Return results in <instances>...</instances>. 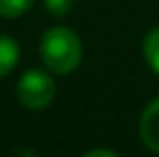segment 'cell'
Masks as SVG:
<instances>
[{
  "mask_svg": "<svg viewBox=\"0 0 159 157\" xmlns=\"http://www.w3.org/2000/svg\"><path fill=\"white\" fill-rule=\"evenodd\" d=\"M34 0H0V15L2 17H20L32 7Z\"/></svg>",
  "mask_w": 159,
  "mask_h": 157,
  "instance_id": "8992f818",
  "label": "cell"
},
{
  "mask_svg": "<svg viewBox=\"0 0 159 157\" xmlns=\"http://www.w3.org/2000/svg\"><path fill=\"white\" fill-rule=\"evenodd\" d=\"M17 58H20V48L15 39L0 35V78L13 71V67L17 65Z\"/></svg>",
  "mask_w": 159,
  "mask_h": 157,
  "instance_id": "277c9868",
  "label": "cell"
},
{
  "mask_svg": "<svg viewBox=\"0 0 159 157\" xmlns=\"http://www.w3.org/2000/svg\"><path fill=\"white\" fill-rule=\"evenodd\" d=\"M84 157H118V155H116V153H112V151H107V149H95V151L86 153Z\"/></svg>",
  "mask_w": 159,
  "mask_h": 157,
  "instance_id": "ba28073f",
  "label": "cell"
},
{
  "mask_svg": "<svg viewBox=\"0 0 159 157\" xmlns=\"http://www.w3.org/2000/svg\"><path fill=\"white\" fill-rule=\"evenodd\" d=\"M56 95V84L52 76H48L41 69L26 71L17 82V97L24 108L28 110H43L52 104Z\"/></svg>",
  "mask_w": 159,
  "mask_h": 157,
  "instance_id": "7a4b0ae2",
  "label": "cell"
},
{
  "mask_svg": "<svg viewBox=\"0 0 159 157\" xmlns=\"http://www.w3.org/2000/svg\"><path fill=\"white\" fill-rule=\"evenodd\" d=\"M144 56L151 65V69L159 73V28H153L144 39Z\"/></svg>",
  "mask_w": 159,
  "mask_h": 157,
  "instance_id": "5b68a950",
  "label": "cell"
},
{
  "mask_svg": "<svg viewBox=\"0 0 159 157\" xmlns=\"http://www.w3.org/2000/svg\"><path fill=\"white\" fill-rule=\"evenodd\" d=\"M45 7L54 15H67L73 7V0H45Z\"/></svg>",
  "mask_w": 159,
  "mask_h": 157,
  "instance_id": "52a82bcc",
  "label": "cell"
},
{
  "mask_svg": "<svg viewBox=\"0 0 159 157\" xmlns=\"http://www.w3.org/2000/svg\"><path fill=\"white\" fill-rule=\"evenodd\" d=\"M140 136L144 140V144L159 153V97L155 101L146 105V110L142 112V118H140Z\"/></svg>",
  "mask_w": 159,
  "mask_h": 157,
  "instance_id": "3957f363",
  "label": "cell"
},
{
  "mask_svg": "<svg viewBox=\"0 0 159 157\" xmlns=\"http://www.w3.org/2000/svg\"><path fill=\"white\" fill-rule=\"evenodd\" d=\"M41 58L54 73L67 76L82 60V43L71 28H50L41 39Z\"/></svg>",
  "mask_w": 159,
  "mask_h": 157,
  "instance_id": "6da1fadb",
  "label": "cell"
}]
</instances>
